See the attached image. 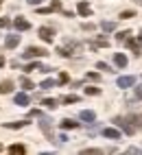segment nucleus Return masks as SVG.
Returning <instances> with one entry per match:
<instances>
[{
	"label": "nucleus",
	"mask_w": 142,
	"mask_h": 155,
	"mask_svg": "<svg viewBox=\"0 0 142 155\" xmlns=\"http://www.w3.org/2000/svg\"><path fill=\"white\" fill-rule=\"evenodd\" d=\"M39 129H42V133L50 142H57L55 140V133H53V120H50L48 116H42V114H39Z\"/></svg>",
	"instance_id": "f257e3e1"
},
{
	"label": "nucleus",
	"mask_w": 142,
	"mask_h": 155,
	"mask_svg": "<svg viewBox=\"0 0 142 155\" xmlns=\"http://www.w3.org/2000/svg\"><path fill=\"white\" fill-rule=\"evenodd\" d=\"M46 55H48L46 48H37V46H28L24 53H22L24 59H37V57H46Z\"/></svg>",
	"instance_id": "f03ea898"
},
{
	"label": "nucleus",
	"mask_w": 142,
	"mask_h": 155,
	"mask_svg": "<svg viewBox=\"0 0 142 155\" xmlns=\"http://www.w3.org/2000/svg\"><path fill=\"white\" fill-rule=\"evenodd\" d=\"M116 85L118 87H131V85H136V77H120L118 81H116Z\"/></svg>",
	"instance_id": "7ed1b4c3"
},
{
	"label": "nucleus",
	"mask_w": 142,
	"mask_h": 155,
	"mask_svg": "<svg viewBox=\"0 0 142 155\" xmlns=\"http://www.w3.org/2000/svg\"><path fill=\"white\" fill-rule=\"evenodd\" d=\"M13 26H15L18 31H28V28H31V22L24 20V18H15V20H13Z\"/></svg>",
	"instance_id": "20e7f679"
},
{
	"label": "nucleus",
	"mask_w": 142,
	"mask_h": 155,
	"mask_svg": "<svg viewBox=\"0 0 142 155\" xmlns=\"http://www.w3.org/2000/svg\"><path fill=\"white\" fill-rule=\"evenodd\" d=\"M53 35H55V33H53V28H46V26L39 28V37H42L44 42H48V44H50V42H53Z\"/></svg>",
	"instance_id": "39448f33"
},
{
	"label": "nucleus",
	"mask_w": 142,
	"mask_h": 155,
	"mask_svg": "<svg viewBox=\"0 0 142 155\" xmlns=\"http://www.w3.org/2000/svg\"><path fill=\"white\" fill-rule=\"evenodd\" d=\"M105 46H109V42L105 37H98V39H94V42H90V48L92 50H96V48H105Z\"/></svg>",
	"instance_id": "423d86ee"
},
{
	"label": "nucleus",
	"mask_w": 142,
	"mask_h": 155,
	"mask_svg": "<svg viewBox=\"0 0 142 155\" xmlns=\"http://www.w3.org/2000/svg\"><path fill=\"white\" fill-rule=\"evenodd\" d=\"M103 136H105V138H111V140H120V131L107 127V129H103Z\"/></svg>",
	"instance_id": "0eeeda50"
},
{
	"label": "nucleus",
	"mask_w": 142,
	"mask_h": 155,
	"mask_svg": "<svg viewBox=\"0 0 142 155\" xmlns=\"http://www.w3.org/2000/svg\"><path fill=\"white\" fill-rule=\"evenodd\" d=\"M20 44V35H9L7 39H5V46L7 48H15Z\"/></svg>",
	"instance_id": "6e6552de"
},
{
	"label": "nucleus",
	"mask_w": 142,
	"mask_h": 155,
	"mask_svg": "<svg viewBox=\"0 0 142 155\" xmlns=\"http://www.w3.org/2000/svg\"><path fill=\"white\" fill-rule=\"evenodd\" d=\"M77 9H79V13H81V15H83V18H88L90 13H92V11H90V5L85 2V0H81V2H79V7H77Z\"/></svg>",
	"instance_id": "1a4fd4ad"
},
{
	"label": "nucleus",
	"mask_w": 142,
	"mask_h": 155,
	"mask_svg": "<svg viewBox=\"0 0 142 155\" xmlns=\"http://www.w3.org/2000/svg\"><path fill=\"white\" fill-rule=\"evenodd\" d=\"M13 90V81H2V83H0V94H9V92Z\"/></svg>",
	"instance_id": "9d476101"
},
{
	"label": "nucleus",
	"mask_w": 142,
	"mask_h": 155,
	"mask_svg": "<svg viewBox=\"0 0 142 155\" xmlns=\"http://www.w3.org/2000/svg\"><path fill=\"white\" fill-rule=\"evenodd\" d=\"M94 118H96V114H94V111H90V109H83V111H81V120H85V122H94Z\"/></svg>",
	"instance_id": "9b49d317"
},
{
	"label": "nucleus",
	"mask_w": 142,
	"mask_h": 155,
	"mask_svg": "<svg viewBox=\"0 0 142 155\" xmlns=\"http://www.w3.org/2000/svg\"><path fill=\"white\" fill-rule=\"evenodd\" d=\"M114 61H116L118 68H125V66H127V57H125L123 53H116V55H114Z\"/></svg>",
	"instance_id": "f8f14e48"
},
{
	"label": "nucleus",
	"mask_w": 142,
	"mask_h": 155,
	"mask_svg": "<svg viewBox=\"0 0 142 155\" xmlns=\"http://www.w3.org/2000/svg\"><path fill=\"white\" fill-rule=\"evenodd\" d=\"M28 94H15V105H22V107H26L28 105Z\"/></svg>",
	"instance_id": "ddd939ff"
},
{
	"label": "nucleus",
	"mask_w": 142,
	"mask_h": 155,
	"mask_svg": "<svg viewBox=\"0 0 142 155\" xmlns=\"http://www.w3.org/2000/svg\"><path fill=\"white\" fill-rule=\"evenodd\" d=\"M59 125H61V129H77V127H79V122L70 120V118H66V120H61V122H59Z\"/></svg>",
	"instance_id": "4468645a"
},
{
	"label": "nucleus",
	"mask_w": 142,
	"mask_h": 155,
	"mask_svg": "<svg viewBox=\"0 0 142 155\" xmlns=\"http://www.w3.org/2000/svg\"><path fill=\"white\" fill-rule=\"evenodd\" d=\"M9 153H26V147L24 144H11V147H9Z\"/></svg>",
	"instance_id": "2eb2a0df"
},
{
	"label": "nucleus",
	"mask_w": 142,
	"mask_h": 155,
	"mask_svg": "<svg viewBox=\"0 0 142 155\" xmlns=\"http://www.w3.org/2000/svg\"><path fill=\"white\" fill-rule=\"evenodd\" d=\"M61 103H64V105H70V103H79V96H77V94H68V96L61 98Z\"/></svg>",
	"instance_id": "dca6fc26"
},
{
	"label": "nucleus",
	"mask_w": 142,
	"mask_h": 155,
	"mask_svg": "<svg viewBox=\"0 0 142 155\" xmlns=\"http://www.w3.org/2000/svg\"><path fill=\"white\" fill-rule=\"evenodd\" d=\"M57 85V81H53V79H46V81H42V85H39V87H42V90H53Z\"/></svg>",
	"instance_id": "f3484780"
},
{
	"label": "nucleus",
	"mask_w": 142,
	"mask_h": 155,
	"mask_svg": "<svg viewBox=\"0 0 142 155\" xmlns=\"http://www.w3.org/2000/svg\"><path fill=\"white\" fill-rule=\"evenodd\" d=\"M101 28L109 33V31H114V28H116V24H114V22H109V20H103V22H101Z\"/></svg>",
	"instance_id": "a211bd4d"
},
{
	"label": "nucleus",
	"mask_w": 142,
	"mask_h": 155,
	"mask_svg": "<svg viewBox=\"0 0 142 155\" xmlns=\"http://www.w3.org/2000/svg\"><path fill=\"white\" fill-rule=\"evenodd\" d=\"M24 125H26L24 120H20V122H5V127H7V129H22Z\"/></svg>",
	"instance_id": "6ab92c4d"
},
{
	"label": "nucleus",
	"mask_w": 142,
	"mask_h": 155,
	"mask_svg": "<svg viewBox=\"0 0 142 155\" xmlns=\"http://www.w3.org/2000/svg\"><path fill=\"white\" fill-rule=\"evenodd\" d=\"M127 46L134 50V55H140V46H138V42H134V39H127Z\"/></svg>",
	"instance_id": "aec40b11"
},
{
	"label": "nucleus",
	"mask_w": 142,
	"mask_h": 155,
	"mask_svg": "<svg viewBox=\"0 0 142 155\" xmlns=\"http://www.w3.org/2000/svg\"><path fill=\"white\" fill-rule=\"evenodd\" d=\"M20 83H22V87H24V90H33V81H31V79L22 77V79H20Z\"/></svg>",
	"instance_id": "412c9836"
},
{
	"label": "nucleus",
	"mask_w": 142,
	"mask_h": 155,
	"mask_svg": "<svg viewBox=\"0 0 142 155\" xmlns=\"http://www.w3.org/2000/svg\"><path fill=\"white\" fill-rule=\"evenodd\" d=\"M42 105H46L48 109H55V107H57V101H55V98H46V101L42 103Z\"/></svg>",
	"instance_id": "4be33fe9"
},
{
	"label": "nucleus",
	"mask_w": 142,
	"mask_h": 155,
	"mask_svg": "<svg viewBox=\"0 0 142 155\" xmlns=\"http://www.w3.org/2000/svg\"><path fill=\"white\" fill-rule=\"evenodd\" d=\"M131 18H136V11H123L120 13V20H131Z\"/></svg>",
	"instance_id": "5701e85b"
},
{
	"label": "nucleus",
	"mask_w": 142,
	"mask_h": 155,
	"mask_svg": "<svg viewBox=\"0 0 142 155\" xmlns=\"http://www.w3.org/2000/svg\"><path fill=\"white\" fill-rule=\"evenodd\" d=\"M7 26H11V20L9 18H0V28H7Z\"/></svg>",
	"instance_id": "b1692460"
},
{
	"label": "nucleus",
	"mask_w": 142,
	"mask_h": 155,
	"mask_svg": "<svg viewBox=\"0 0 142 155\" xmlns=\"http://www.w3.org/2000/svg\"><path fill=\"white\" fill-rule=\"evenodd\" d=\"M50 9H53V11H61V2H59V0H53V5H50Z\"/></svg>",
	"instance_id": "393cba45"
},
{
	"label": "nucleus",
	"mask_w": 142,
	"mask_h": 155,
	"mask_svg": "<svg viewBox=\"0 0 142 155\" xmlns=\"http://www.w3.org/2000/svg\"><path fill=\"white\" fill-rule=\"evenodd\" d=\"M127 35H131L129 31H120V33L116 35V39H120V42H123V39H127Z\"/></svg>",
	"instance_id": "a878e982"
},
{
	"label": "nucleus",
	"mask_w": 142,
	"mask_h": 155,
	"mask_svg": "<svg viewBox=\"0 0 142 155\" xmlns=\"http://www.w3.org/2000/svg\"><path fill=\"white\" fill-rule=\"evenodd\" d=\"M68 81H70V77L66 74V72H61V74H59V83L64 85V83H68Z\"/></svg>",
	"instance_id": "bb28decb"
},
{
	"label": "nucleus",
	"mask_w": 142,
	"mask_h": 155,
	"mask_svg": "<svg viewBox=\"0 0 142 155\" xmlns=\"http://www.w3.org/2000/svg\"><path fill=\"white\" fill-rule=\"evenodd\" d=\"M85 94H90V96H96V94H98V87H85Z\"/></svg>",
	"instance_id": "cd10ccee"
},
{
	"label": "nucleus",
	"mask_w": 142,
	"mask_h": 155,
	"mask_svg": "<svg viewBox=\"0 0 142 155\" xmlns=\"http://www.w3.org/2000/svg\"><path fill=\"white\" fill-rule=\"evenodd\" d=\"M96 68H98V70H107V72H109V66H107V64H103V61H98Z\"/></svg>",
	"instance_id": "c85d7f7f"
},
{
	"label": "nucleus",
	"mask_w": 142,
	"mask_h": 155,
	"mask_svg": "<svg viewBox=\"0 0 142 155\" xmlns=\"http://www.w3.org/2000/svg\"><path fill=\"white\" fill-rule=\"evenodd\" d=\"M134 94H136V98H142V85H138V87H136Z\"/></svg>",
	"instance_id": "c756f323"
},
{
	"label": "nucleus",
	"mask_w": 142,
	"mask_h": 155,
	"mask_svg": "<svg viewBox=\"0 0 142 155\" xmlns=\"http://www.w3.org/2000/svg\"><path fill=\"white\" fill-rule=\"evenodd\" d=\"M88 79H90V81H98V74H96V72H90Z\"/></svg>",
	"instance_id": "7c9ffc66"
},
{
	"label": "nucleus",
	"mask_w": 142,
	"mask_h": 155,
	"mask_svg": "<svg viewBox=\"0 0 142 155\" xmlns=\"http://www.w3.org/2000/svg\"><path fill=\"white\" fill-rule=\"evenodd\" d=\"M83 153H94V155H96V153H101V149H85Z\"/></svg>",
	"instance_id": "2f4dec72"
},
{
	"label": "nucleus",
	"mask_w": 142,
	"mask_h": 155,
	"mask_svg": "<svg viewBox=\"0 0 142 155\" xmlns=\"http://www.w3.org/2000/svg\"><path fill=\"white\" fill-rule=\"evenodd\" d=\"M83 31H94V24H83Z\"/></svg>",
	"instance_id": "473e14b6"
},
{
	"label": "nucleus",
	"mask_w": 142,
	"mask_h": 155,
	"mask_svg": "<svg viewBox=\"0 0 142 155\" xmlns=\"http://www.w3.org/2000/svg\"><path fill=\"white\" fill-rule=\"evenodd\" d=\"M127 153H142L140 149H136V147H131V149H127Z\"/></svg>",
	"instance_id": "72a5a7b5"
},
{
	"label": "nucleus",
	"mask_w": 142,
	"mask_h": 155,
	"mask_svg": "<svg viewBox=\"0 0 142 155\" xmlns=\"http://www.w3.org/2000/svg\"><path fill=\"white\" fill-rule=\"evenodd\" d=\"M42 0H28V5H39Z\"/></svg>",
	"instance_id": "f704fd0d"
},
{
	"label": "nucleus",
	"mask_w": 142,
	"mask_h": 155,
	"mask_svg": "<svg viewBox=\"0 0 142 155\" xmlns=\"http://www.w3.org/2000/svg\"><path fill=\"white\" fill-rule=\"evenodd\" d=\"M2 66H5V57H2V55H0V68H2Z\"/></svg>",
	"instance_id": "c9c22d12"
},
{
	"label": "nucleus",
	"mask_w": 142,
	"mask_h": 155,
	"mask_svg": "<svg viewBox=\"0 0 142 155\" xmlns=\"http://www.w3.org/2000/svg\"><path fill=\"white\" fill-rule=\"evenodd\" d=\"M140 42H142V31H140Z\"/></svg>",
	"instance_id": "e433bc0d"
},
{
	"label": "nucleus",
	"mask_w": 142,
	"mask_h": 155,
	"mask_svg": "<svg viewBox=\"0 0 142 155\" xmlns=\"http://www.w3.org/2000/svg\"><path fill=\"white\" fill-rule=\"evenodd\" d=\"M0 151H2V144H0Z\"/></svg>",
	"instance_id": "4c0bfd02"
},
{
	"label": "nucleus",
	"mask_w": 142,
	"mask_h": 155,
	"mask_svg": "<svg viewBox=\"0 0 142 155\" xmlns=\"http://www.w3.org/2000/svg\"><path fill=\"white\" fill-rule=\"evenodd\" d=\"M0 7H2V0H0Z\"/></svg>",
	"instance_id": "58836bf2"
},
{
	"label": "nucleus",
	"mask_w": 142,
	"mask_h": 155,
	"mask_svg": "<svg viewBox=\"0 0 142 155\" xmlns=\"http://www.w3.org/2000/svg\"><path fill=\"white\" fill-rule=\"evenodd\" d=\"M140 2H142V0H140Z\"/></svg>",
	"instance_id": "ea45409f"
}]
</instances>
